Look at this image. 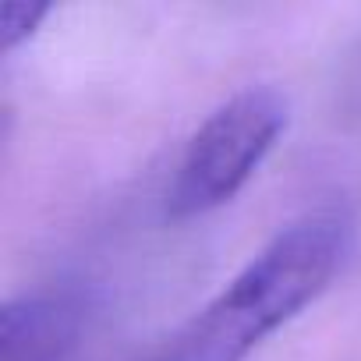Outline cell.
Here are the masks:
<instances>
[{
  "label": "cell",
  "instance_id": "1",
  "mask_svg": "<svg viewBox=\"0 0 361 361\" xmlns=\"http://www.w3.org/2000/svg\"><path fill=\"white\" fill-rule=\"evenodd\" d=\"M350 234L340 209H315L287 224L152 361H245L329 287L350 252Z\"/></svg>",
  "mask_w": 361,
  "mask_h": 361
},
{
  "label": "cell",
  "instance_id": "2",
  "mask_svg": "<svg viewBox=\"0 0 361 361\" xmlns=\"http://www.w3.org/2000/svg\"><path fill=\"white\" fill-rule=\"evenodd\" d=\"M287 128V99L269 85H248L220 103L188 138L166 185V216L195 220L227 206L273 152Z\"/></svg>",
  "mask_w": 361,
  "mask_h": 361
},
{
  "label": "cell",
  "instance_id": "3",
  "mask_svg": "<svg viewBox=\"0 0 361 361\" xmlns=\"http://www.w3.org/2000/svg\"><path fill=\"white\" fill-rule=\"evenodd\" d=\"M78 329L82 312L68 294H22L0 315V361H64Z\"/></svg>",
  "mask_w": 361,
  "mask_h": 361
},
{
  "label": "cell",
  "instance_id": "4",
  "mask_svg": "<svg viewBox=\"0 0 361 361\" xmlns=\"http://www.w3.org/2000/svg\"><path fill=\"white\" fill-rule=\"evenodd\" d=\"M50 15L47 4H4L0 8V36H4V50H15L25 36H32V29Z\"/></svg>",
  "mask_w": 361,
  "mask_h": 361
}]
</instances>
